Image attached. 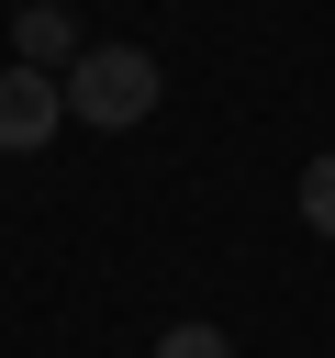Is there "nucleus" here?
I'll return each mask as SVG.
<instances>
[{"mask_svg": "<svg viewBox=\"0 0 335 358\" xmlns=\"http://www.w3.org/2000/svg\"><path fill=\"white\" fill-rule=\"evenodd\" d=\"M67 112L100 123V134L145 123V112H156V56H145V45H89V56L67 67Z\"/></svg>", "mask_w": 335, "mask_h": 358, "instance_id": "1", "label": "nucleus"}, {"mask_svg": "<svg viewBox=\"0 0 335 358\" xmlns=\"http://www.w3.org/2000/svg\"><path fill=\"white\" fill-rule=\"evenodd\" d=\"M56 123H67V78H45V67H0V157H34Z\"/></svg>", "mask_w": 335, "mask_h": 358, "instance_id": "2", "label": "nucleus"}, {"mask_svg": "<svg viewBox=\"0 0 335 358\" xmlns=\"http://www.w3.org/2000/svg\"><path fill=\"white\" fill-rule=\"evenodd\" d=\"M11 45H22V67H45V78H56V67H78V56H89V45H78V22H67V11H56V0H34V11H22V22H11Z\"/></svg>", "mask_w": 335, "mask_h": 358, "instance_id": "3", "label": "nucleus"}, {"mask_svg": "<svg viewBox=\"0 0 335 358\" xmlns=\"http://www.w3.org/2000/svg\"><path fill=\"white\" fill-rule=\"evenodd\" d=\"M302 224H313V235L335 246V145H324V157L302 168Z\"/></svg>", "mask_w": 335, "mask_h": 358, "instance_id": "4", "label": "nucleus"}, {"mask_svg": "<svg viewBox=\"0 0 335 358\" xmlns=\"http://www.w3.org/2000/svg\"><path fill=\"white\" fill-rule=\"evenodd\" d=\"M156 358H234V347H223V324H168Z\"/></svg>", "mask_w": 335, "mask_h": 358, "instance_id": "5", "label": "nucleus"}]
</instances>
